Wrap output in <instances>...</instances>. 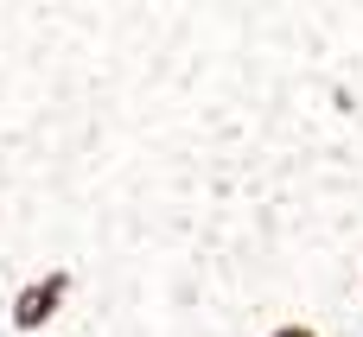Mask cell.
Instances as JSON below:
<instances>
[{
	"mask_svg": "<svg viewBox=\"0 0 363 337\" xmlns=\"http://www.w3.org/2000/svg\"><path fill=\"white\" fill-rule=\"evenodd\" d=\"M64 293H70V274H64V268H51V274H38V280H26V287L13 293V306H6V319H13V331H45V325L57 319V306H64Z\"/></svg>",
	"mask_w": 363,
	"mask_h": 337,
	"instance_id": "1",
	"label": "cell"
},
{
	"mask_svg": "<svg viewBox=\"0 0 363 337\" xmlns=\"http://www.w3.org/2000/svg\"><path fill=\"white\" fill-rule=\"evenodd\" d=\"M268 337H319V331H313V325H274Z\"/></svg>",
	"mask_w": 363,
	"mask_h": 337,
	"instance_id": "2",
	"label": "cell"
}]
</instances>
